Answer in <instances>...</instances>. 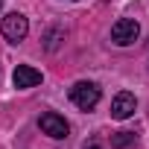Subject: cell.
<instances>
[{
  "mask_svg": "<svg viewBox=\"0 0 149 149\" xmlns=\"http://www.w3.org/2000/svg\"><path fill=\"white\" fill-rule=\"evenodd\" d=\"M100 85L97 82H76L70 88V102L76 105V108H82V111H91L97 102H100Z\"/></svg>",
  "mask_w": 149,
  "mask_h": 149,
  "instance_id": "6da1fadb",
  "label": "cell"
},
{
  "mask_svg": "<svg viewBox=\"0 0 149 149\" xmlns=\"http://www.w3.org/2000/svg\"><path fill=\"white\" fill-rule=\"evenodd\" d=\"M0 32H3V38H6L9 44H18V41L26 38V32H29V21H26L21 12H9L3 21H0Z\"/></svg>",
  "mask_w": 149,
  "mask_h": 149,
  "instance_id": "7a4b0ae2",
  "label": "cell"
},
{
  "mask_svg": "<svg viewBox=\"0 0 149 149\" xmlns=\"http://www.w3.org/2000/svg\"><path fill=\"white\" fill-rule=\"evenodd\" d=\"M137 35H140V24L132 21V18H120V21L111 26V41H114L117 47H129V44H134Z\"/></svg>",
  "mask_w": 149,
  "mask_h": 149,
  "instance_id": "3957f363",
  "label": "cell"
},
{
  "mask_svg": "<svg viewBox=\"0 0 149 149\" xmlns=\"http://www.w3.org/2000/svg\"><path fill=\"white\" fill-rule=\"evenodd\" d=\"M38 126H41V132H44V134H50L53 140H64V137L70 134L67 120H64L61 114H56V111H44V114H41V120H38Z\"/></svg>",
  "mask_w": 149,
  "mask_h": 149,
  "instance_id": "277c9868",
  "label": "cell"
},
{
  "mask_svg": "<svg viewBox=\"0 0 149 149\" xmlns=\"http://www.w3.org/2000/svg\"><path fill=\"white\" fill-rule=\"evenodd\" d=\"M12 85H15L18 91H26V88L41 85V70H35V67H29V64H18L15 73H12Z\"/></svg>",
  "mask_w": 149,
  "mask_h": 149,
  "instance_id": "5b68a950",
  "label": "cell"
},
{
  "mask_svg": "<svg viewBox=\"0 0 149 149\" xmlns=\"http://www.w3.org/2000/svg\"><path fill=\"white\" fill-rule=\"evenodd\" d=\"M134 108H137V100H134V94H129V91H120V94L114 97V102H111V117H114V120H129V117L134 114Z\"/></svg>",
  "mask_w": 149,
  "mask_h": 149,
  "instance_id": "8992f818",
  "label": "cell"
},
{
  "mask_svg": "<svg viewBox=\"0 0 149 149\" xmlns=\"http://www.w3.org/2000/svg\"><path fill=\"white\" fill-rule=\"evenodd\" d=\"M134 140H137L134 132H117V134H111V149H126V146H132Z\"/></svg>",
  "mask_w": 149,
  "mask_h": 149,
  "instance_id": "52a82bcc",
  "label": "cell"
},
{
  "mask_svg": "<svg viewBox=\"0 0 149 149\" xmlns=\"http://www.w3.org/2000/svg\"><path fill=\"white\" fill-rule=\"evenodd\" d=\"M82 149H102V146H100V143H97V140H91V143H85V146H82Z\"/></svg>",
  "mask_w": 149,
  "mask_h": 149,
  "instance_id": "ba28073f",
  "label": "cell"
},
{
  "mask_svg": "<svg viewBox=\"0 0 149 149\" xmlns=\"http://www.w3.org/2000/svg\"><path fill=\"white\" fill-rule=\"evenodd\" d=\"M70 3H76V0H70Z\"/></svg>",
  "mask_w": 149,
  "mask_h": 149,
  "instance_id": "9c48e42d",
  "label": "cell"
},
{
  "mask_svg": "<svg viewBox=\"0 0 149 149\" xmlns=\"http://www.w3.org/2000/svg\"><path fill=\"white\" fill-rule=\"evenodd\" d=\"M0 6H3V0H0Z\"/></svg>",
  "mask_w": 149,
  "mask_h": 149,
  "instance_id": "30bf717a",
  "label": "cell"
}]
</instances>
